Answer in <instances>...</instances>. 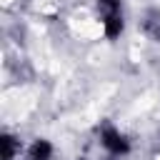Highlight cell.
Instances as JSON below:
<instances>
[{
  "label": "cell",
  "instance_id": "7a4b0ae2",
  "mask_svg": "<svg viewBox=\"0 0 160 160\" xmlns=\"http://www.w3.org/2000/svg\"><path fill=\"white\" fill-rule=\"evenodd\" d=\"M122 32V18H120V12H108V18H105V35L108 38H118Z\"/></svg>",
  "mask_w": 160,
  "mask_h": 160
},
{
  "label": "cell",
  "instance_id": "277c9868",
  "mask_svg": "<svg viewBox=\"0 0 160 160\" xmlns=\"http://www.w3.org/2000/svg\"><path fill=\"white\" fill-rule=\"evenodd\" d=\"M145 32L152 40H160V15L158 12H150V18L145 20Z\"/></svg>",
  "mask_w": 160,
  "mask_h": 160
},
{
  "label": "cell",
  "instance_id": "5b68a950",
  "mask_svg": "<svg viewBox=\"0 0 160 160\" xmlns=\"http://www.w3.org/2000/svg\"><path fill=\"white\" fill-rule=\"evenodd\" d=\"M0 145H2V160H12V158H15V150H18L15 138L2 135V138H0Z\"/></svg>",
  "mask_w": 160,
  "mask_h": 160
},
{
  "label": "cell",
  "instance_id": "6da1fadb",
  "mask_svg": "<svg viewBox=\"0 0 160 160\" xmlns=\"http://www.w3.org/2000/svg\"><path fill=\"white\" fill-rule=\"evenodd\" d=\"M100 138H102V145H105L110 152H115V155H125V152L130 150V142H128L120 132H115L112 128H105Z\"/></svg>",
  "mask_w": 160,
  "mask_h": 160
},
{
  "label": "cell",
  "instance_id": "3957f363",
  "mask_svg": "<svg viewBox=\"0 0 160 160\" xmlns=\"http://www.w3.org/2000/svg\"><path fill=\"white\" fill-rule=\"evenodd\" d=\"M50 155H52V145L48 140H38L30 148V160H50Z\"/></svg>",
  "mask_w": 160,
  "mask_h": 160
},
{
  "label": "cell",
  "instance_id": "8992f818",
  "mask_svg": "<svg viewBox=\"0 0 160 160\" xmlns=\"http://www.w3.org/2000/svg\"><path fill=\"white\" fill-rule=\"evenodd\" d=\"M100 2H102V5H105L110 12H118V5H120V0H100Z\"/></svg>",
  "mask_w": 160,
  "mask_h": 160
}]
</instances>
